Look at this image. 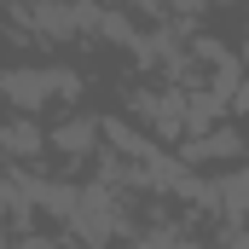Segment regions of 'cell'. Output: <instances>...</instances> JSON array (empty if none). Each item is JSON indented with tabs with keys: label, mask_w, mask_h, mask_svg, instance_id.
Masks as SVG:
<instances>
[{
	"label": "cell",
	"mask_w": 249,
	"mask_h": 249,
	"mask_svg": "<svg viewBox=\"0 0 249 249\" xmlns=\"http://www.w3.org/2000/svg\"><path fill=\"white\" fill-rule=\"evenodd\" d=\"M70 232L87 249H110L116 238L133 232V209L116 180H93V186H75V209H70Z\"/></svg>",
	"instance_id": "1"
},
{
	"label": "cell",
	"mask_w": 249,
	"mask_h": 249,
	"mask_svg": "<svg viewBox=\"0 0 249 249\" xmlns=\"http://www.w3.org/2000/svg\"><path fill=\"white\" fill-rule=\"evenodd\" d=\"M75 93H81V75H75V70H58V64H47V70H35V64L0 70V99H6L18 116H35V110H47V105H70Z\"/></svg>",
	"instance_id": "2"
},
{
	"label": "cell",
	"mask_w": 249,
	"mask_h": 249,
	"mask_svg": "<svg viewBox=\"0 0 249 249\" xmlns=\"http://www.w3.org/2000/svg\"><path fill=\"white\" fill-rule=\"evenodd\" d=\"M133 110H139V122L157 127L162 139L186 133V93H174V87H162V93H139V99H133Z\"/></svg>",
	"instance_id": "3"
},
{
	"label": "cell",
	"mask_w": 249,
	"mask_h": 249,
	"mask_svg": "<svg viewBox=\"0 0 249 249\" xmlns=\"http://www.w3.org/2000/svg\"><path fill=\"white\" fill-rule=\"evenodd\" d=\"M244 203H249V174L232 162V168L209 186V209L220 214V226H244Z\"/></svg>",
	"instance_id": "4"
},
{
	"label": "cell",
	"mask_w": 249,
	"mask_h": 249,
	"mask_svg": "<svg viewBox=\"0 0 249 249\" xmlns=\"http://www.w3.org/2000/svg\"><path fill=\"white\" fill-rule=\"evenodd\" d=\"M244 157V139H238V127H209V133H197L186 139V162H238Z\"/></svg>",
	"instance_id": "5"
},
{
	"label": "cell",
	"mask_w": 249,
	"mask_h": 249,
	"mask_svg": "<svg viewBox=\"0 0 249 249\" xmlns=\"http://www.w3.org/2000/svg\"><path fill=\"white\" fill-rule=\"evenodd\" d=\"M53 151H58V157H87V151H99V122H93V116L58 122L53 127Z\"/></svg>",
	"instance_id": "6"
},
{
	"label": "cell",
	"mask_w": 249,
	"mask_h": 249,
	"mask_svg": "<svg viewBox=\"0 0 249 249\" xmlns=\"http://www.w3.org/2000/svg\"><path fill=\"white\" fill-rule=\"evenodd\" d=\"M0 145H6L12 157H35V151H41V127L29 122V116H18V122L0 127Z\"/></svg>",
	"instance_id": "7"
},
{
	"label": "cell",
	"mask_w": 249,
	"mask_h": 249,
	"mask_svg": "<svg viewBox=\"0 0 249 249\" xmlns=\"http://www.w3.org/2000/svg\"><path fill=\"white\" fill-rule=\"evenodd\" d=\"M12 249H64V244H58V238H47V232H23Z\"/></svg>",
	"instance_id": "8"
}]
</instances>
